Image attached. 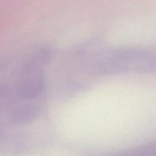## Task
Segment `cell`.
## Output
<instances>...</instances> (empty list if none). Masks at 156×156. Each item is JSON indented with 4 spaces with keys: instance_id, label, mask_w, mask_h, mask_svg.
I'll list each match as a JSON object with an SVG mask.
<instances>
[{
    "instance_id": "1",
    "label": "cell",
    "mask_w": 156,
    "mask_h": 156,
    "mask_svg": "<svg viewBox=\"0 0 156 156\" xmlns=\"http://www.w3.org/2000/svg\"><path fill=\"white\" fill-rule=\"evenodd\" d=\"M88 71L95 75L156 72V52L135 47L99 49L84 59Z\"/></svg>"
}]
</instances>
